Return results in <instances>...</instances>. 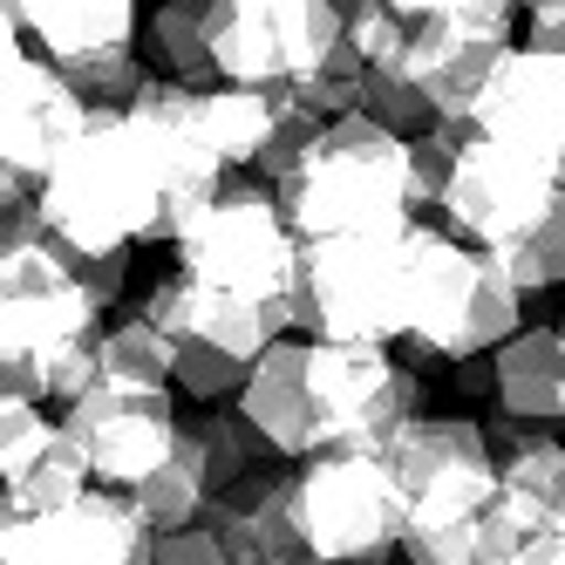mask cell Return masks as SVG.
<instances>
[{
	"mask_svg": "<svg viewBox=\"0 0 565 565\" xmlns=\"http://www.w3.org/2000/svg\"><path fill=\"white\" fill-rule=\"evenodd\" d=\"M524 49L565 62V8H532V42H524Z\"/></svg>",
	"mask_w": 565,
	"mask_h": 565,
	"instance_id": "obj_28",
	"label": "cell"
},
{
	"mask_svg": "<svg viewBox=\"0 0 565 565\" xmlns=\"http://www.w3.org/2000/svg\"><path fill=\"white\" fill-rule=\"evenodd\" d=\"M558 341H565V313H558Z\"/></svg>",
	"mask_w": 565,
	"mask_h": 565,
	"instance_id": "obj_33",
	"label": "cell"
},
{
	"mask_svg": "<svg viewBox=\"0 0 565 565\" xmlns=\"http://www.w3.org/2000/svg\"><path fill=\"white\" fill-rule=\"evenodd\" d=\"M198 450H205V483H212V498L232 491L238 477H253V470H273V443L238 416V409H212V416H198Z\"/></svg>",
	"mask_w": 565,
	"mask_h": 565,
	"instance_id": "obj_21",
	"label": "cell"
},
{
	"mask_svg": "<svg viewBox=\"0 0 565 565\" xmlns=\"http://www.w3.org/2000/svg\"><path fill=\"white\" fill-rule=\"evenodd\" d=\"M382 457L402 483V511L409 532L423 524H477L483 504L498 498V457L483 443V423L470 416H409Z\"/></svg>",
	"mask_w": 565,
	"mask_h": 565,
	"instance_id": "obj_6",
	"label": "cell"
},
{
	"mask_svg": "<svg viewBox=\"0 0 565 565\" xmlns=\"http://www.w3.org/2000/svg\"><path fill=\"white\" fill-rule=\"evenodd\" d=\"M178 354H171V382L184 388V395H198V402H225V395H238V382H246V369L253 361H232V354H218V348H205V341H171Z\"/></svg>",
	"mask_w": 565,
	"mask_h": 565,
	"instance_id": "obj_25",
	"label": "cell"
},
{
	"mask_svg": "<svg viewBox=\"0 0 565 565\" xmlns=\"http://www.w3.org/2000/svg\"><path fill=\"white\" fill-rule=\"evenodd\" d=\"M498 504L518 518V532H565V443L532 436L524 450L498 457Z\"/></svg>",
	"mask_w": 565,
	"mask_h": 565,
	"instance_id": "obj_17",
	"label": "cell"
},
{
	"mask_svg": "<svg viewBox=\"0 0 565 565\" xmlns=\"http://www.w3.org/2000/svg\"><path fill=\"white\" fill-rule=\"evenodd\" d=\"M143 42V68L184 89H212V0H157L137 21Z\"/></svg>",
	"mask_w": 565,
	"mask_h": 565,
	"instance_id": "obj_16",
	"label": "cell"
},
{
	"mask_svg": "<svg viewBox=\"0 0 565 565\" xmlns=\"http://www.w3.org/2000/svg\"><path fill=\"white\" fill-rule=\"evenodd\" d=\"M137 21H143V0H14L21 49L34 62H49L55 75L116 49H137Z\"/></svg>",
	"mask_w": 565,
	"mask_h": 565,
	"instance_id": "obj_12",
	"label": "cell"
},
{
	"mask_svg": "<svg viewBox=\"0 0 565 565\" xmlns=\"http://www.w3.org/2000/svg\"><path fill=\"white\" fill-rule=\"evenodd\" d=\"M470 130L539 157L545 171L565 178V62H552L539 49H511L498 62V75L483 83V96L470 109Z\"/></svg>",
	"mask_w": 565,
	"mask_h": 565,
	"instance_id": "obj_11",
	"label": "cell"
},
{
	"mask_svg": "<svg viewBox=\"0 0 565 565\" xmlns=\"http://www.w3.org/2000/svg\"><path fill=\"white\" fill-rule=\"evenodd\" d=\"M89 491H96V477H89L83 450H75V443L55 429L49 450L8 483V504H14V518H49V511H68L75 498H89Z\"/></svg>",
	"mask_w": 565,
	"mask_h": 565,
	"instance_id": "obj_20",
	"label": "cell"
},
{
	"mask_svg": "<svg viewBox=\"0 0 565 565\" xmlns=\"http://www.w3.org/2000/svg\"><path fill=\"white\" fill-rule=\"evenodd\" d=\"M504 565H565V532H532Z\"/></svg>",
	"mask_w": 565,
	"mask_h": 565,
	"instance_id": "obj_29",
	"label": "cell"
},
{
	"mask_svg": "<svg viewBox=\"0 0 565 565\" xmlns=\"http://www.w3.org/2000/svg\"><path fill=\"white\" fill-rule=\"evenodd\" d=\"M294 328H307L313 341H402V225L300 238Z\"/></svg>",
	"mask_w": 565,
	"mask_h": 565,
	"instance_id": "obj_5",
	"label": "cell"
},
{
	"mask_svg": "<svg viewBox=\"0 0 565 565\" xmlns=\"http://www.w3.org/2000/svg\"><path fill=\"white\" fill-rule=\"evenodd\" d=\"M279 212L300 238H354V232H395L416 218L409 198V143L382 130L375 116H334L320 124L300 164L273 184Z\"/></svg>",
	"mask_w": 565,
	"mask_h": 565,
	"instance_id": "obj_2",
	"label": "cell"
},
{
	"mask_svg": "<svg viewBox=\"0 0 565 565\" xmlns=\"http://www.w3.org/2000/svg\"><path fill=\"white\" fill-rule=\"evenodd\" d=\"M524 328V294L498 253L423 218L402 225V348L416 361H470Z\"/></svg>",
	"mask_w": 565,
	"mask_h": 565,
	"instance_id": "obj_1",
	"label": "cell"
},
{
	"mask_svg": "<svg viewBox=\"0 0 565 565\" xmlns=\"http://www.w3.org/2000/svg\"><path fill=\"white\" fill-rule=\"evenodd\" d=\"M150 565H232V552L218 545L212 524L198 518V524H178V532H157L150 539Z\"/></svg>",
	"mask_w": 565,
	"mask_h": 565,
	"instance_id": "obj_26",
	"label": "cell"
},
{
	"mask_svg": "<svg viewBox=\"0 0 565 565\" xmlns=\"http://www.w3.org/2000/svg\"><path fill=\"white\" fill-rule=\"evenodd\" d=\"M300 565H334V558H313V552H307V558H300Z\"/></svg>",
	"mask_w": 565,
	"mask_h": 565,
	"instance_id": "obj_32",
	"label": "cell"
},
{
	"mask_svg": "<svg viewBox=\"0 0 565 565\" xmlns=\"http://www.w3.org/2000/svg\"><path fill=\"white\" fill-rule=\"evenodd\" d=\"M178 273L198 287H218L232 300H253L273 328H294V294H300V232L279 212L273 184L259 178H218L198 205L171 225Z\"/></svg>",
	"mask_w": 565,
	"mask_h": 565,
	"instance_id": "obj_3",
	"label": "cell"
},
{
	"mask_svg": "<svg viewBox=\"0 0 565 565\" xmlns=\"http://www.w3.org/2000/svg\"><path fill=\"white\" fill-rule=\"evenodd\" d=\"M524 8H565V0H524Z\"/></svg>",
	"mask_w": 565,
	"mask_h": 565,
	"instance_id": "obj_31",
	"label": "cell"
},
{
	"mask_svg": "<svg viewBox=\"0 0 565 565\" xmlns=\"http://www.w3.org/2000/svg\"><path fill=\"white\" fill-rule=\"evenodd\" d=\"M307 388L320 450H382L409 416H423V382L375 341H307Z\"/></svg>",
	"mask_w": 565,
	"mask_h": 565,
	"instance_id": "obj_7",
	"label": "cell"
},
{
	"mask_svg": "<svg viewBox=\"0 0 565 565\" xmlns=\"http://www.w3.org/2000/svg\"><path fill=\"white\" fill-rule=\"evenodd\" d=\"M294 518L300 545L334 565H382L395 558L409 511L382 450H313L294 470Z\"/></svg>",
	"mask_w": 565,
	"mask_h": 565,
	"instance_id": "obj_4",
	"label": "cell"
},
{
	"mask_svg": "<svg viewBox=\"0 0 565 565\" xmlns=\"http://www.w3.org/2000/svg\"><path fill=\"white\" fill-rule=\"evenodd\" d=\"M491 395L504 416L524 423H558L565 416V341L558 328H518L491 348Z\"/></svg>",
	"mask_w": 565,
	"mask_h": 565,
	"instance_id": "obj_15",
	"label": "cell"
},
{
	"mask_svg": "<svg viewBox=\"0 0 565 565\" xmlns=\"http://www.w3.org/2000/svg\"><path fill=\"white\" fill-rule=\"evenodd\" d=\"M558 184L565 178L545 171L539 157H524L511 143H491V137L470 130L463 150H457V164H450V184H443V198H436V212L450 218L457 238L498 253V246H511V238L545 212V198Z\"/></svg>",
	"mask_w": 565,
	"mask_h": 565,
	"instance_id": "obj_8",
	"label": "cell"
},
{
	"mask_svg": "<svg viewBox=\"0 0 565 565\" xmlns=\"http://www.w3.org/2000/svg\"><path fill=\"white\" fill-rule=\"evenodd\" d=\"M361 116H375V124L395 130L402 143L423 137V130H436V103L402 68H369V75H361Z\"/></svg>",
	"mask_w": 565,
	"mask_h": 565,
	"instance_id": "obj_23",
	"label": "cell"
},
{
	"mask_svg": "<svg viewBox=\"0 0 565 565\" xmlns=\"http://www.w3.org/2000/svg\"><path fill=\"white\" fill-rule=\"evenodd\" d=\"M130 504H137V518L150 524V532H178V524H198V518H205L212 483H205V450H198V429H191V423H178L171 457L137 483Z\"/></svg>",
	"mask_w": 565,
	"mask_h": 565,
	"instance_id": "obj_18",
	"label": "cell"
},
{
	"mask_svg": "<svg viewBox=\"0 0 565 565\" xmlns=\"http://www.w3.org/2000/svg\"><path fill=\"white\" fill-rule=\"evenodd\" d=\"M205 524L218 532V545L232 552V565H300V518H294V470H253L232 491H218L205 504Z\"/></svg>",
	"mask_w": 565,
	"mask_h": 565,
	"instance_id": "obj_13",
	"label": "cell"
},
{
	"mask_svg": "<svg viewBox=\"0 0 565 565\" xmlns=\"http://www.w3.org/2000/svg\"><path fill=\"white\" fill-rule=\"evenodd\" d=\"M8 518H14V504H8V491H0V532H8Z\"/></svg>",
	"mask_w": 565,
	"mask_h": 565,
	"instance_id": "obj_30",
	"label": "cell"
},
{
	"mask_svg": "<svg viewBox=\"0 0 565 565\" xmlns=\"http://www.w3.org/2000/svg\"><path fill=\"white\" fill-rule=\"evenodd\" d=\"M238 416H246L266 443L273 457H313L320 450V429H313V388H307V341H287L273 334L259 354L246 382H238Z\"/></svg>",
	"mask_w": 565,
	"mask_h": 565,
	"instance_id": "obj_14",
	"label": "cell"
},
{
	"mask_svg": "<svg viewBox=\"0 0 565 565\" xmlns=\"http://www.w3.org/2000/svg\"><path fill=\"white\" fill-rule=\"evenodd\" d=\"M498 266L518 279V294L565 287V184L545 198V212L524 225L511 246H498Z\"/></svg>",
	"mask_w": 565,
	"mask_h": 565,
	"instance_id": "obj_22",
	"label": "cell"
},
{
	"mask_svg": "<svg viewBox=\"0 0 565 565\" xmlns=\"http://www.w3.org/2000/svg\"><path fill=\"white\" fill-rule=\"evenodd\" d=\"M150 539L130 498L89 491L49 518H8L0 565H150Z\"/></svg>",
	"mask_w": 565,
	"mask_h": 565,
	"instance_id": "obj_10",
	"label": "cell"
},
{
	"mask_svg": "<svg viewBox=\"0 0 565 565\" xmlns=\"http://www.w3.org/2000/svg\"><path fill=\"white\" fill-rule=\"evenodd\" d=\"M62 436L83 450L89 477L109 491H137V483L171 457L178 443V409L171 388H116L96 382L62 409Z\"/></svg>",
	"mask_w": 565,
	"mask_h": 565,
	"instance_id": "obj_9",
	"label": "cell"
},
{
	"mask_svg": "<svg viewBox=\"0 0 565 565\" xmlns=\"http://www.w3.org/2000/svg\"><path fill=\"white\" fill-rule=\"evenodd\" d=\"M382 8H395L402 21L457 14V21H470V28H504V34H511V14L524 8V0H382Z\"/></svg>",
	"mask_w": 565,
	"mask_h": 565,
	"instance_id": "obj_27",
	"label": "cell"
},
{
	"mask_svg": "<svg viewBox=\"0 0 565 565\" xmlns=\"http://www.w3.org/2000/svg\"><path fill=\"white\" fill-rule=\"evenodd\" d=\"M171 334L150 313H124L96 334V375L116 388H171Z\"/></svg>",
	"mask_w": 565,
	"mask_h": 565,
	"instance_id": "obj_19",
	"label": "cell"
},
{
	"mask_svg": "<svg viewBox=\"0 0 565 565\" xmlns=\"http://www.w3.org/2000/svg\"><path fill=\"white\" fill-rule=\"evenodd\" d=\"M62 423L42 409V402L34 395H14V402H0V491H8V483L34 463L49 450V436H55Z\"/></svg>",
	"mask_w": 565,
	"mask_h": 565,
	"instance_id": "obj_24",
	"label": "cell"
}]
</instances>
